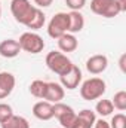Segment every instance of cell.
Masks as SVG:
<instances>
[{"label":"cell","mask_w":126,"mask_h":128,"mask_svg":"<svg viewBox=\"0 0 126 128\" xmlns=\"http://www.w3.org/2000/svg\"><path fill=\"white\" fill-rule=\"evenodd\" d=\"M0 125L1 128H30L28 121L24 116H16V115H12L7 121H4Z\"/></svg>","instance_id":"16"},{"label":"cell","mask_w":126,"mask_h":128,"mask_svg":"<svg viewBox=\"0 0 126 128\" xmlns=\"http://www.w3.org/2000/svg\"><path fill=\"white\" fill-rule=\"evenodd\" d=\"M76 112L73 110V107L64 104V103H55L54 104V116L60 121L63 128H71L76 119Z\"/></svg>","instance_id":"6"},{"label":"cell","mask_w":126,"mask_h":128,"mask_svg":"<svg viewBox=\"0 0 126 128\" xmlns=\"http://www.w3.org/2000/svg\"><path fill=\"white\" fill-rule=\"evenodd\" d=\"M111 103H113V106H114L117 110H120V112L126 110V91H119V92H116V94H114V98L111 100Z\"/></svg>","instance_id":"21"},{"label":"cell","mask_w":126,"mask_h":128,"mask_svg":"<svg viewBox=\"0 0 126 128\" xmlns=\"http://www.w3.org/2000/svg\"><path fill=\"white\" fill-rule=\"evenodd\" d=\"M113 2H114V0H92V2H91V9H92L94 14L102 16Z\"/></svg>","instance_id":"19"},{"label":"cell","mask_w":126,"mask_h":128,"mask_svg":"<svg viewBox=\"0 0 126 128\" xmlns=\"http://www.w3.org/2000/svg\"><path fill=\"white\" fill-rule=\"evenodd\" d=\"M46 66H48V68L51 72L57 73L58 76H63V74H65L73 67V63H71V60L65 54H63V52L51 51L46 55Z\"/></svg>","instance_id":"3"},{"label":"cell","mask_w":126,"mask_h":128,"mask_svg":"<svg viewBox=\"0 0 126 128\" xmlns=\"http://www.w3.org/2000/svg\"><path fill=\"white\" fill-rule=\"evenodd\" d=\"M65 4L71 9V10H80L85 8L86 0H65Z\"/></svg>","instance_id":"24"},{"label":"cell","mask_w":126,"mask_h":128,"mask_svg":"<svg viewBox=\"0 0 126 128\" xmlns=\"http://www.w3.org/2000/svg\"><path fill=\"white\" fill-rule=\"evenodd\" d=\"M36 9L37 8L33 6L30 0H12L10 2V12L15 18V21L19 24H24L25 27L33 20Z\"/></svg>","instance_id":"1"},{"label":"cell","mask_w":126,"mask_h":128,"mask_svg":"<svg viewBox=\"0 0 126 128\" xmlns=\"http://www.w3.org/2000/svg\"><path fill=\"white\" fill-rule=\"evenodd\" d=\"M46 22V15L40 10V9H36V14L33 16V20L27 24V28H31V30H39L45 26Z\"/></svg>","instance_id":"20"},{"label":"cell","mask_w":126,"mask_h":128,"mask_svg":"<svg viewBox=\"0 0 126 128\" xmlns=\"http://www.w3.org/2000/svg\"><path fill=\"white\" fill-rule=\"evenodd\" d=\"M107 67H108V58L105 55H101V54L92 55L86 61V70L91 74H101L107 70Z\"/></svg>","instance_id":"8"},{"label":"cell","mask_w":126,"mask_h":128,"mask_svg":"<svg viewBox=\"0 0 126 128\" xmlns=\"http://www.w3.org/2000/svg\"><path fill=\"white\" fill-rule=\"evenodd\" d=\"M61 85L67 90H76L79 86V84L82 82V70L73 64V67L63 76H60Z\"/></svg>","instance_id":"7"},{"label":"cell","mask_w":126,"mask_h":128,"mask_svg":"<svg viewBox=\"0 0 126 128\" xmlns=\"http://www.w3.org/2000/svg\"><path fill=\"white\" fill-rule=\"evenodd\" d=\"M116 2L119 3V6H120L122 12H126V0H116Z\"/></svg>","instance_id":"28"},{"label":"cell","mask_w":126,"mask_h":128,"mask_svg":"<svg viewBox=\"0 0 126 128\" xmlns=\"http://www.w3.org/2000/svg\"><path fill=\"white\" fill-rule=\"evenodd\" d=\"M33 115L40 121H49L54 118V104L49 101H37L33 106Z\"/></svg>","instance_id":"10"},{"label":"cell","mask_w":126,"mask_h":128,"mask_svg":"<svg viewBox=\"0 0 126 128\" xmlns=\"http://www.w3.org/2000/svg\"><path fill=\"white\" fill-rule=\"evenodd\" d=\"M110 124V128H126V116L123 113H117L111 118V122Z\"/></svg>","instance_id":"22"},{"label":"cell","mask_w":126,"mask_h":128,"mask_svg":"<svg viewBox=\"0 0 126 128\" xmlns=\"http://www.w3.org/2000/svg\"><path fill=\"white\" fill-rule=\"evenodd\" d=\"M46 90H48V82L40 80V79L33 80L31 85H30V92H31V96L36 97V98H45Z\"/></svg>","instance_id":"17"},{"label":"cell","mask_w":126,"mask_h":128,"mask_svg":"<svg viewBox=\"0 0 126 128\" xmlns=\"http://www.w3.org/2000/svg\"><path fill=\"white\" fill-rule=\"evenodd\" d=\"M21 51H25L28 54H40L45 48V40L42 36H39L37 33L25 32L19 36L18 40Z\"/></svg>","instance_id":"4"},{"label":"cell","mask_w":126,"mask_h":128,"mask_svg":"<svg viewBox=\"0 0 126 128\" xmlns=\"http://www.w3.org/2000/svg\"><path fill=\"white\" fill-rule=\"evenodd\" d=\"M0 18H1V4H0Z\"/></svg>","instance_id":"29"},{"label":"cell","mask_w":126,"mask_h":128,"mask_svg":"<svg viewBox=\"0 0 126 128\" xmlns=\"http://www.w3.org/2000/svg\"><path fill=\"white\" fill-rule=\"evenodd\" d=\"M12 115H13L12 107L9 104H6V103H0V124H3L4 121H7Z\"/></svg>","instance_id":"23"},{"label":"cell","mask_w":126,"mask_h":128,"mask_svg":"<svg viewBox=\"0 0 126 128\" xmlns=\"http://www.w3.org/2000/svg\"><path fill=\"white\" fill-rule=\"evenodd\" d=\"M95 110L101 116H110L114 110V106H113L111 100H99L95 106Z\"/></svg>","instance_id":"18"},{"label":"cell","mask_w":126,"mask_h":128,"mask_svg":"<svg viewBox=\"0 0 126 128\" xmlns=\"http://www.w3.org/2000/svg\"><path fill=\"white\" fill-rule=\"evenodd\" d=\"M57 40H58V48L63 52H74L79 46V40L71 33H65L61 37H58Z\"/></svg>","instance_id":"14"},{"label":"cell","mask_w":126,"mask_h":128,"mask_svg":"<svg viewBox=\"0 0 126 128\" xmlns=\"http://www.w3.org/2000/svg\"><path fill=\"white\" fill-rule=\"evenodd\" d=\"M39 8H49L52 3H54V0H33Z\"/></svg>","instance_id":"25"},{"label":"cell","mask_w":126,"mask_h":128,"mask_svg":"<svg viewBox=\"0 0 126 128\" xmlns=\"http://www.w3.org/2000/svg\"><path fill=\"white\" fill-rule=\"evenodd\" d=\"M105 90H107V85L102 79L91 78V79H88L82 84L80 96L86 101H92V100H96V98H101L105 94Z\"/></svg>","instance_id":"2"},{"label":"cell","mask_w":126,"mask_h":128,"mask_svg":"<svg viewBox=\"0 0 126 128\" xmlns=\"http://www.w3.org/2000/svg\"><path fill=\"white\" fill-rule=\"evenodd\" d=\"M64 96H65V88L61 84H58V82H48V90H46V94H45L43 100L55 104V103H60L61 100H64Z\"/></svg>","instance_id":"11"},{"label":"cell","mask_w":126,"mask_h":128,"mask_svg":"<svg viewBox=\"0 0 126 128\" xmlns=\"http://www.w3.org/2000/svg\"><path fill=\"white\" fill-rule=\"evenodd\" d=\"M68 14L67 12H58L52 16V20L48 24V34L52 39H58L63 34L68 33Z\"/></svg>","instance_id":"5"},{"label":"cell","mask_w":126,"mask_h":128,"mask_svg":"<svg viewBox=\"0 0 126 128\" xmlns=\"http://www.w3.org/2000/svg\"><path fill=\"white\" fill-rule=\"evenodd\" d=\"M94 127L95 128H110V124L107 121H104V119H98V121H95Z\"/></svg>","instance_id":"26"},{"label":"cell","mask_w":126,"mask_h":128,"mask_svg":"<svg viewBox=\"0 0 126 128\" xmlns=\"http://www.w3.org/2000/svg\"><path fill=\"white\" fill-rule=\"evenodd\" d=\"M125 61H126V54H123V55L120 57V61H119V66H120L122 72H126V68H125Z\"/></svg>","instance_id":"27"},{"label":"cell","mask_w":126,"mask_h":128,"mask_svg":"<svg viewBox=\"0 0 126 128\" xmlns=\"http://www.w3.org/2000/svg\"><path fill=\"white\" fill-rule=\"evenodd\" d=\"M68 33L74 34V33H80L85 27V18L80 14V10H71L68 12Z\"/></svg>","instance_id":"15"},{"label":"cell","mask_w":126,"mask_h":128,"mask_svg":"<svg viewBox=\"0 0 126 128\" xmlns=\"http://www.w3.org/2000/svg\"><path fill=\"white\" fill-rule=\"evenodd\" d=\"M15 76L9 72H1L0 73V100L6 98L12 94L13 88H15Z\"/></svg>","instance_id":"12"},{"label":"cell","mask_w":126,"mask_h":128,"mask_svg":"<svg viewBox=\"0 0 126 128\" xmlns=\"http://www.w3.org/2000/svg\"><path fill=\"white\" fill-rule=\"evenodd\" d=\"M21 52V46L18 43V40L15 39H6L3 42H0V55L4 58H15L16 55H19Z\"/></svg>","instance_id":"13"},{"label":"cell","mask_w":126,"mask_h":128,"mask_svg":"<svg viewBox=\"0 0 126 128\" xmlns=\"http://www.w3.org/2000/svg\"><path fill=\"white\" fill-rule=\"evenodd\" d=\"M96 121L95 112L89 110V109H83L76 115L74 124L71 125V128H92Z\"/></svg>","instance_id":"9"}]
</instances>
